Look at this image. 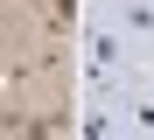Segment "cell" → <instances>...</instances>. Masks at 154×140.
<instances>
[{"label": "cell", "mask_w": 154, "mask_h": 140, "mask_svg": "<svg viewBox=\"0 0 154 140\" xmlns=\"http://www.w3.org/2000/svg\"><path fill=\"white\" fill-rule=\"evenodd\" d=\"M112 21L133 42H154V0H112Z\"/></svg>", "instance_id": "2"}, {"label": "cell", "mask_w": 154, "mask_h": 140, "mask_svg": "<svg viewBox=\"0 0 154 140\" xmlns=\"http://www.w3.org/2000/svg\"><path fill=\"white\" fill-rule=\"evenodd\" d=\"M112 112L126 126H133V140H154V91L140 77H119V91H112Z\"/></svg>", "instance_id": "1"}]
</instances>
